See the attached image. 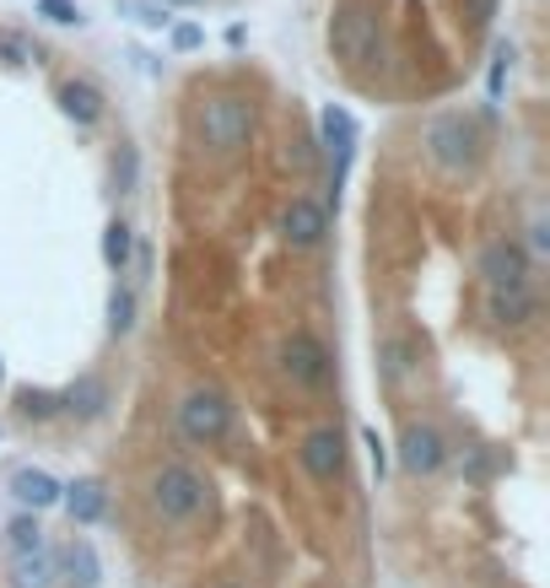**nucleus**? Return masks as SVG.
I'll return each instance as SVG.
<instances>
[{"label": "nucleus", "instance_id": "nucleus-1", "mask_svg": "<svg viewBox=\"0 0 550 588\" xmlns=\"http://www.w3.org/2000/svg\"><path fill=\"white\" fill-rule=\"evenodd\" d=\"M330 43H335V54L345 60V65H373L378 60V17L367 11V6H340L335 11V28H330Z\"/></svg>", "mask_w": 550, "mask_h": 588}, {"label": "nucleus", "instance_id": "nucleus-2", "mask_svg": "<svg viewBox=\"0 0 550 588\" xmlns=\"http://www.w3.org/2000/svg\"><path fill=\"white\" fill-rule=\"evenodd\" d=\"M152 503L163 518H195L200 507H206V481L189 470V464H168V470H157V481H152Z\"/></svg>", "mask_w": 550, "mask_h": 588}, {"label": "nucleus", "instance_id": "nucleus-3", "mask_svg": "<svg viewBox=\"0 0 550 588\" xmlns=\"http://www.w3.org/2000/svg\"><path fill=\"white\" fill-rule=\"evenodd\" d=\"M178 426H184L189 443H216V437H227V426H232L227 394H221V389H195V394L178 405Z\"/></svg>", "mask_w": 550, "mask_h": 588}, {"label": "nucleus", "instance_id": "nucleus-4", "mask_svg": "<svg viewBox=\"0 0 550 588\" xmlns=\"http://www.w3.org/2000/svg\"><path fill=\"white\" fill-rule=\"evenodd\" d=\"M200 130H206V141H211L216 152H232V146H243V141H249V130H255V109H249L243 97H211V103H206V114H200Z\"/></svg>", "mask_w": 550, "mask_h": 588}, {"label": "nucleus", "instance_id": "nucleus-5", "mask_svg": "<svg viewBox=\"0 0 550 588\" xmlns=\"http://www.w3.org/2000/svg\"><path fill=\"white\" fill-rule=\"evenodd\" d=\"M426 146H432V163H437V168H469V163H475V125L459 120V114L432 120Z\"/></svg>", "mask_w": 550, "mask_h": 588}, {"label": "nucleus", "instance_id": "nucleus-6", "mask_svg": "<svg viewBox=\"0 0 550 588\" xmlns=\"http://www.w3.org/2000/svg\"><path fill=\"white\" fill-rule=\"evenodd\" d=\"M281 368H287L297 383L319 389V383H330V351H324L313 336H292L281 345Z\"/></svg>", "mask_w": 550, "mask_h": 588}, {"label": "nucleus", "instance_id": "nucleus-7", "mask_svg": "<svg viewBox=\"0 0 550 588\" xmlns=\"http://www.w3.org/2000/svg\"><path fill=\"white\" fill-rule=\"evenodd\" d=\"M319 135H324V146H330V173H335V184H340L345 168H351V152H356V120L330 103V109L319 114Z\"/></svg>", "mask_w": 550, "mask_h": 588}, {"label": "nucleus", "instance_id": "nucleus-8", "mask_svg": "<svg viewBox=\"0 0 550 588\" xmlns=\"http://www.w3.org/2000/svg\"><path fill=\"white\" fill-rule=\"evenodd\" d=\"M480 276L491 281V292H502V287H523V281H529V254L502 238V244H491V249L480 254Z\"/></svg>", "mask_w": 550, "mask_h": 588}, {"label": "nucleus", "instance_id": "nucleus-9", "mask_svg": "<svg viewBox=\"0 0 550 588\" xmlns=\"http://www.w3.org/2000/svg\"><path fill=\"white\" fill-rule=\"evenodd\" d=\"M281 233H287V244H297V249H313L330 233V216H324V206H313V200H292V206L281 210Z\"/></svg>", "mask_w": 550, "mask_h": 588}, {"label": "nucleus", "instance_id": "nucleus-10", "mask_svg": "<svg viewBox=\"0 0 550 588\" xmlns=\"http://www.w3.org/2000/svg\"><path fill=\"white\" fill-rule=\"evenodd\" d=\"M443 460H448V448H443V437H437L432 426H411V432H405L399 464H405L411 475H432V470H443Z\"/></svg>", "mask_w": 550, "mask_h": 588}, {"label": "nucleus", "instance_id": "nucleus-11", "mask_svg": "<svg viewBox=\"0 0 550 588\" xmlns=\"http://www.w3.org/2000/svg\"><path fill=\"white\" fill-rule=\"evenodd\" d=\"M340 464H345V448H340L335 426L308 432V443H302V470H308V475H319V481H330V475H340Z\"/></svg>", "mask_w": 550, "mask_h": 588}, {"label": "nucleus", "instance_id": "nucleus-12", "mask_svg": "<svg viewBox=\"0 0 550 588\" xmlns=\"http://www.w3.org/2000/svg\"><path fill=\"white\" fill-rule=\"evenodd\" d=\"M60 492H65V486H60L49 470H17V475H11V497H17L22 507H33V513L54 507L60 503Z\"/></svg>", "mask_w": 550, "mask_h": 588}, {"label": "nucleus", "instance_id": "nucleus-13", "mask_svg": "<svg viewBox=\"0 0 550 588\" xmlns=\"http://www.w3.org/2000/svg\"><path fill=\"white\" fill-rule=\"evenodd\" d=\"M60 572H65V584L71 588H97V578H103L97 550L86 546V540H71V546L60 550Z\"/></svg>", "mask_w": 550, "mask_h": 588}, {"label": "nucleus", "instance_id": "nucleus-14", "mask_svg": "<svg viewBox=\"0 0 550 588\" xmlns=\"http://www.w3.org/2000/svg\"><path fill=\"white\" fill-rule=\"evenodd\" d=\"M60 109H65L76 125H97V120H103V92L92 82H65L60 86Z\"/></svg>", "mask_w": 550, "mask_h": 588}, {"label": "nucleus", "instance_id": "nucleus-15", "mask_svg": "<svg viewBox=\"0 0 550 588\" xmlns=\"http://www.w3.org/2000/svg\"><path fill=\"white\" fill-rule=\"evenodd\" d=\"M103 507H108L103 481H76V486L65 492V513H71V524H97V518H103Z\"/></svg>", "mask_w": 550, "mask_h": 588}, {"label": "nucleus", "instance_id": "nucleus-16", "mask_svg": "<svg viewBox=\"0 0 550 588\" xmlns=\"http://www.w3.org/2000/svg\"><path fill=\"white\" fill-rule=\"evenodd\" d=\"M54 584V561L43 550H17L11 561V588H49Z\"/></svg>", "mask_w": 550, "mask_h": 588}, {"label": "nucleus", "instance_id": "nucleus-17", "mask_svg": "<svg viewBox=\"0 0 550 588\" xmlns=\"http://www.w3.org/2000/svg\"><path fill=\"white\" fill-rule=\"evenodd\" d=\"M491 319H497V324H523V319H535V292H529V287H502V292H491Z\"/></svg>", "mask_w": 550, "mask_h": 588}, {"label": "nucleus", "instance_id": "nucleus-18", "mask_svg": "<svg viewBox=\"0 0 550 588\" xmlns=\"http://www.w3.org/2000/svg\"><path fill=\"white\" fill-rule=\"evenodd\" d=\"M65 405H71L76 416H103V405H108V383H103V379H82L71 394H65Z\"/></svg>", "mask_w": 550, "mask_h": 588}, {"label": "nucleus", "instance_id": "nucleus-19", "mask_svg": "<svg viewBox=\"0 0 550 588\" xmlns=\"http://www.w3.org/2000/svg\"><path fill=\"white\" fill-rule=\"evenodd\" d=\"M129 254H135V233H129L125 221H108L103 227V259H108V270H125Z\"/></svg>", "mask_w": 550, "mask_h": 588}, {"label": "nucleus", "instance_id": "nucleus-20", "mask_svg": "<svg viewBox=\"0 0 550 588\" xmlns=\"http://www.w3.org/2000/svg\"><path fill=\"white\" fill-rule=\"evenodd\" d=\"M108 330H114V336H129V330H135V292H129V287H114V297H108Z\"/></svg>", "mask_w": 550, "mask_h": 588}, {"label": "nucleus", "instance_id": "nucleus-21", "mask_svg": "<svg viewBox=\"0 0 550 588\" xmlns=\"http://www.w3.org/2000/svg\"><path fill=\"white\" fill-rule=\"evenodd\" d=\"M6 540H11V550H39L43 546V529L33 513H17L11 524H6Z\"/></svg>", "mask_w": 550, "mask_h": 588}, {"label": "nucleus", "instance_id": "nucleus-22", "mask_svg": "<svg viewBox=\"0 0 550 588\" xmlns=\"http://www.w3.org/2000/svg\"><path fill=\"white\" fill-rule=\"evenodd\" d=\"M33 54H39V49L22 39V33H0V60H6V65H33Z\"/></svg>", "mask_w": 550, "mask_h": 588}, {"label": "nucleus", "instance_id": "nucleus-23", "mask_svg": "<svg viewBox=\"0 0 550 588\" xmlns=\"http://www.w3.org/2000/svg\"><path fill=\"white\" fill-rule=\"evenodd\" d=\"M22 411H28V416H54V411H60V400H54V394H43V389H22Z\"/></svg>", "mask_w": 550, "mask_h": 588}, {"label": "nucleus", "instance_id": "nucleus-24", "mask_svg": "<svg viewBox=\"0 0 550 588\" xmlns=\"http://www.w3.org/2000/svg\"><path fill=\"white\" fill-rule=\"evenodd\" d=\"M43 17H49V22H60V28H71V22H82V11H76L71 0H43Z\"/></svg>", "mask_w": 550, "mask_h": 588}, {"label": "nucleus", "instance_id": "nucleus-25", "mask_svg": "<svg viewBox=\"0 0 550 588\" xmlns=\"http://www.w3.org/2000/svg\"><path fill=\"white\" fill-rule=\"evenodd\" d=\"M465 11H469V22H475V28H486V22L497 17V0H465Z\"/></svg>", "mask_w": 550, "mask_h": 588}, {"label": "nucleus", "instance_id": "nucleus-26", "mask_svg": "<svg viewBox=\"0 0 550 588\" xmlns=\"http://www.w3.org/2000/svg\"><path fill=\"white\" fill-rule=\"evenodd\" d=\"M135 17H141L146 28H168V11H163V6H135Z\"/></svg>", "mask_w": 550, "mask_h": 588}, {"label": "nucleus", "instance_id": "nucleus-27", "mask_svg": "<svg viewBox=\"0 0 550 588\" xmlns=\"http://www.w3.org/2000/svg\"><path fill=\"white\" fill-rule=\"evenodd\" d=\"M195 43H200V28H195V22L173 28V49H195Z\"/></svg>", "mask_w": 550, "mask_h": 588}, {"label": "nucleus", "instance_id": "nucleus-28", "mask_svg": "<svg viewBox=\"0 0 550 588\" xmlns=\"http://www.w3.org/2000/svg\"><path fill=\"white\" fill-rule=\"evenodd\" d=\"M362 437H367V448H373V470H378V475H383V443H378V432H373V426H367V432H362Z\"/></svg>", "mask_w": 550, "mask_h": 588}, {"label": "nucleus", "instance_id": "nucleus-29", "mask_svg": "<svg viewBox=\"0 0 550 588\" xmlns=\"http://www.w3.org/2000/svg\"><path fill=\"white\" fill-rule=\"evenodd\" d=\"M0 379H6V368H0Z\"/></svg>", "mask_w": 550, "mask_h": 588}]
</instances>
